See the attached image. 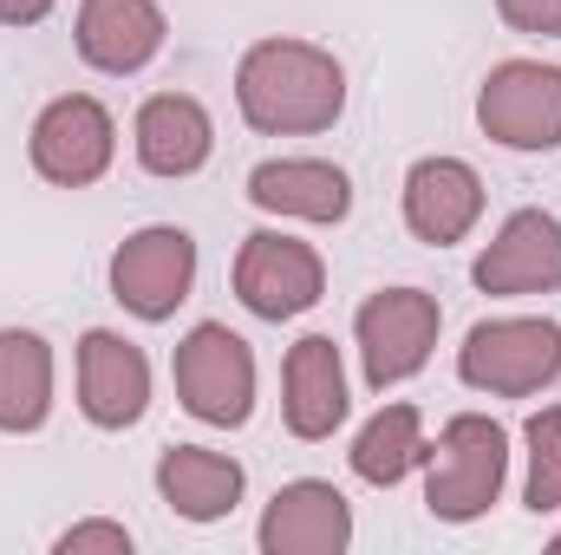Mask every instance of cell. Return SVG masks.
Listing matches in <instances>:
<instances>
[{
    "label": "cell",
    "mask_w": 561,
    "mask_h": 555,
    "mask_svg": "<svg viewBox=\"0 0 561 555\" xmlns=\"http://www.w3.org/2000/svg\"><path fill=\"white\" fill-rule=\"evenodd\" d=\"M236 112L262 138H313L346 112V66L313 39H255L236 59Z\"/></svg>",
    "instance_id": "6da1fadb"
},
{
    "label": "cell",
    "mask_w": 561,
    "mask_h": 555,
    "mask_svg": "<svg viewBox=\"0 0 561 555\" xmlns=\"http://www.w3.org/2000/svg\"><path fill=\"white\" fill-rule=\"evenodd\" d=\"M424 510L437 523H477L510 484V431L483 412H457L424 444Z\"/></svg>",
    "instance_id": "7a4b0ae2"
},
{
    "label": "cell",
    "mask_w": 561,
    "mask_h": 555,
    "mask_svg": "<svg viewBox=\"0 0 561 555\" xmlns=\"http://www.w3.org/2000/svg\"><path fill=\"white\" fill-rule=\"evenodd\" d=\"M457 380L490 399H536L561 380V327L542 314L477 320L457 347Z\"/></svg>",
    "instance_id": "3957f363"
},
{
    "label": "cell",
    "mask_w": 561,
    "mask_h": 555,
    "mask_svg": "<svg viewBox=\"0 0 561 555\" xmlns=\"http://www.w3.org/2000/svg\"><path fill=\"white\" fill-rule=\"evenodd\" d=\"M170 373H176V399H183L190 418H203L216 431L249 424V412H255V353L236 327H222V320L190 327L176 340Z\"/></svg>",
    "instance_id": "277c9868"
},
{
    "label": "cell",
    "mask_w": 561,
    "mask_h": 555,
    "mask_svg": "<svg viewBox=\"0 0 561 555\" xmlns=\"http://www.w3.org/2000/svg\"><path fill=\"white\" fill-rule=\"evenodd\" d=\"M444 307L424 287H379L366 294V307L353 314V340H359V373L373 393L405 386L412 373H424L431 347H437Z\"/></svg>",
    "instance_id": "5b68a950"
},
{
    "label": "cell",
    "mask_w": 561,
    "mask_h": 555,
    "mask_svg": "<svg viewBox=\"0 0 561 555\" xmlns=\"http://www.w3.org/2000/svg\"><path fill=\"white\" fill-rule=\"evenodd\" d=\"M477 125L503 150H561V66L503 59L477 92Z\"/></svg>",
    "instance_id": "8992f818"
},
{
    "label": "cell",
    "mask_w": 561,
    "mask_h": 555,
    "mask_svg": "<svg viewBox=\"0 0 561 555\" xmlns=\"http://www.w3.org/2000/svg\"><path fill=\"white\" fill-rule=\"evenodd\" d=\"M26 150H33V170H39L46 183L85 190V183H99V177L112 170V157H118V118H112L92 92H59V99L39 105Z\"/></svg>",
    "instance_id": "52a82bcc"
},
{
    "label": "cell",
    "mask_w": 561,
    "mask_h": 555,
    "mask_svg": "<svg viewBox=\"0 0 561 555\" xmlns=\"http://www.w3.org/2000/svg\"><path fill=\"white\" fill-rule=\"evenodd\" d=\"M190 287H196V242H190V229L150 223V229L118 242V256H112V294H118L125 314L170 320L190 301Z\"/></svg>",
    "instance_id": "ba28073f"
},
{
    "label": "cell",
    "mask_w": 561,
    "mask_h": 555,
    "mask_svg": "<svg viewBox=\"0 0 561 555\" xmlns=\"http://www.w3.org/2000/svg\"><path fill=\"white\" fill-rule=\"evenodd\" d=\"M320 294H327V262H320L300 236L255 229V236L236 249V301H242L255 320H294V314H307Z\"/></svg>",
    "instance_id": "9c48e42d"
},
{
    "label": "cell",
    "mask_w": 561,
    "mask_h": 555,
    "mask_svg": "<svg viewBox=\"0 0 561 555\" xmlns=\"http://www.w3.org/2000/svg\"><path fill=\"white\" fill-rule=\"evenodd\" d=\"M470 281L496 301H523V294H556L561 287V216L549 209H516L477 256Z\"/></svg>",
    "instance_id": "30bf717a"
},
{
    "label": "cell",
    "mask_w": 561,
    "mask_h": 555,
    "mask_svg": "<svg viewBox=\"0 0 561 555\" xmlns=\"http://www.w3.org/2000/svg\"><path fill=\"white\" fill-rule=\"evenodd\" d=\"M255 543L268 555H340L353 543V503L327 477H294L268 497Z\"/></svg>",
    "instance_id": "8fae6325"
},
{
    "label": "cell",
    "mask_w": 561,
    "mask_h": 555,
    "mask_svg": "<svg viewBox=\"0 0 561 555\" xmlns=\"http://www.w3.org/2000/svg\"><path fill=\"white\" fill-rule=\"evenodd\" d=\"M79 412L99 431H125L150 412V360L112 327H92L79 340Z\"/></svg>",
    "instance_id": "7c38bea8"
},
{
    "label": "cell",
    "mask_w": 561,
    "mask_h": 555,
    "mask_svg": "<svg viewBox=\"0 0 561 555\" xmlns=\"http://www.w3.org/2000/svg\"><path fill=\"white\" fill-rule=\"evenodd\" d=\"M163 39H170V20H163L157 0H79L72 46L92 72L131 79L163 53Z\"/></svg>",
    "instance_id": "4fadbf2b"
},
{
    "label": "cell",
    "mask_w": 561,
    "mask_h": 555,
    "mask_svg": "<svg viewBox=\"0 0 561 555\" xmlns=\"http://www.w3.org/2000/svg\"><path fill=\"white\" fill-rule=\"evenodd\" d=\"M346 366H340V347L327 333H307L287 347L280 360V418L300 444H320L346 424Z\"/></svg>",
    "instance_id": "5bb4252c"
},
{
    "label": "cell",
    "mask_w": 561,
    "mask_h": 555,
    "mask_svg": "<svg viewBox=\"0 0 561 555\" xmlns=\"http://www.w3.org/2000/svg\"><path fill=\"white\" fill-rule=\"evenodd\" d=\"M477 223H483V177L463 157H419L405 170V229L419 242L450 249Z\"/></svg>",
    "instance_id": "9a60e30c"
},
{
    "label": "cell",
    "mask_w": 561,
    "mask_h": 555,
    "mask_svg": "<svg viewBox=\"0 0 561 555\" xmlns=\"http://www.w3.org/2000/svg\"><path fill=\"white\" fill-rule=\"evenodd\" d=\"M249 203L287 223H346L353 177L327 157H268L249 170Z\"/></svg>",
    "instance_id": "2e32d148"
},
{
    "label": "cell",
    "mask_w": 561,
    "mask_h": 555,
    "mask_svg": "<svg viewBox=\"0 0 561 555\" xmlns=\"http://www.w3.org/2000/svg\"><path fill=\"white\" fill-rule=\"evenodd\" d=\"M131 144H138V163L150 177H196L216 150V118L190 92H157L138 105Z\"/></svg>",
    "instance_id": "e0dca14e"
},
{
    "label": "cell",
    "mask_w": 561,
    "mask_h": 555,
    "mask_svg": "<svg viewBox=\"0 0 561 555\" xmlns=\"http://www.w3.org/2000/svg\"><path fill=\"white\" fill-rule=\"evenodd\" d=\"M157 497L183 523H222L242 503V464L209 444H170L157 457Z\"/></svg>",
    "instance_id": "ac0fdd59"
},
{
    "label": "cell",
    "mask_w": 561,
    "mask_h": 555,
    "mask_svg": "<svg viewBox=\"0 0 561 555\" xmlns=\"http://www.w3.org/2000/svg\"><path fill=\"white\" fill-rule=\"evenodd\" d=\"M53 412V347L33 327H0V431H39Z\"/></svg>",
    "instance_id": "d6986e66"
},
{
    "label": "cell",
    "mask_w": 561,
    "mask_h": 555,
    "mask_svg": "<svg viewBox=\"0 0 561 555\" xmlns=\"http://www.w3.org/2000/svg\"><path fill=\"white\" fill-rule=\"evenodd\" d=\"M346 464H353V477L373 484V490L405 484V477L424 464V418H419V406H379V412L359 424Z\"/></svg>",
    "instance_id": "ffe728a7"
},
{
    "label": "cell",
    "mask_w": 561,
    "mask_h": 555,
    "mask_svg": "<svg viewBox=\"0 0 561 555\" xmlns=\"http://www.w3.org/2000/svg\"><path fill=\"white\" fill-rule=\"evenodd\" d=\"M523 444H529V484H523V503L536 517L561 510V406H542L523 424Z\"/></svg>",
    "instance_id": "44dd1931"
},
{
    "label": "cell",
    "mask_w": 561,
    "mask_h": 555,
    "mask_svg": "<svg viewBox=\"0 0 561 555\" xmlns=\"http://www.w3.org/2000/svg\"><path fill=\"white\" fill-rule=\"evenodd\" d=\"M59 555H131V530L125 523H105V517H92V523H72L59 543H53Z\"/></svg>",
    "instance_id": "7402d4cb"
},
{
    "label": "cell",
    "mask_w": 561,
    "mask_h": 555,
    "mask_svg": "<svg viewBox=\"0 0 561 555\" xmlns=\"http://www.w3.org/2000/svg\"><path fill=\"white\" fill-rule=\"evenodd\" d=\"M496 13L523 39H561V0H496Z\"/></svg>",
    "instance_id": "603a6c76"
},
{
    "label": "cell",
    "mask_w": 561,
    "mask_h": 555,
    "mask_svg": "<svg viewBox=\"0 0 561 555\" xmlns=\"http://www.w3.org/2000/svg\"><path fill=\"white\" fill-rule=\"evenodd\" d=\"M59 0H0V26H39Z\"/></svg>",
    "instance_id": "cb8c5ba5"
},
{
    "label": "cell",
    "mask_w": 561,
    "mask_h": 555,
    "mask_svg": "<svg viewBox=\"0 0 561 555\" xmlns=\"http://www.w3.org/2000/svg\"><path fill=\"white\" fill-rule=\"evenodd\" d=\"M556 550H561V536H556Z\"/></svg>",
    "instance_id": "d4e9b609"
}]
</instances>
